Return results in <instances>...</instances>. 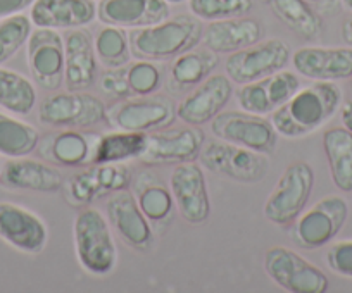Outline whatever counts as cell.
Masks as SVG:
<instances>
[{"label": "cell", "instance_id": "cell-34", "mask_svg": "<svg viewBox=\"0 0 352 293\" xmlns=\"http://www.w3.org/2000/svg\"><path fill=\"white\" fill-rule=\"evenodd\" d=\"M94 49L99 64L106 69H116L124 66L131 59L130 35L124 28L113 25H104L94 36Z\"/></svg>", "mask_w": 352, "mask_h": 293}, {"label": "cell", "instance_id": "cell-28", "mask_svg": "<svg viewBox=\"0 0 352 293\" xmlns=\"http://www.w3.org/2000/svg\"><path fill=\"white\" fill-rule=\"evenodd\" d=\"M131 183L137 204L145 218L151 221V224L164 228L173 219L176 209L171 188L166 187L164 181L152 171H142Z\"/></svg>", "mask_w": 352, "mask_h": 293}, {"label": "cell", "instance_id": "cell-33", "mask_svg": "<svg viewBox=\"0 0 352 293\" xmlns=\"http://www.w3.org/2000/svg\"><path fill=\"white\" fill-rule=\"evenodd\" d=\"M35 106V85L16 71L0 67V107L18 116H26Z\"/></svg>", "mask_w": 352, "mask_h": 293}, {"label": "cell", "instance_id": "cell-15", "mask_svg": "<svg viewBox=\"0 0 352 293\" xmlns=\"http://www.w3.org/2000/svg\"><path fill=\"white\" fill-rule=\"evenodd\" d=\"M173 198L178 214L190 224L206 223L211 215L208 180L204 169L195 161L176 164L169 178Z\"/></svg>", "mask_w": 352, "mask_h": 293}, {"label": "cell", "instance_id": "cell-8", "mask_svg": "<svg viewBox=\"0 0 352 293\" xmlns=\"http://www.w3.org/2000/svg\"><path fill=\"white\" fill-rule=\"evenodd\" d=\"M290 57V47L283 40H259L254 45L228 54L225 62L226 76L239 86L245 85L285 69Z\"/></svg>", "mask_w": 352, "mask_h": 293}, {"label": "cell", "instance_id": "cell-31", "mask_svg": "<svg viewBox=\"0 0 352 293\" xmlns=\"http://www.w3.org/2000/svg\"><path fill=\"white\" fill-rule=\"evenodd\" d=\"M263 4L292 32L304 38H316L321 33V19L307 0H263Z\"/></svg>", "mask_w": 352, "mask_h": 293}, {"label": "cell", "instance_id": "cell-42", "mask_svg": "<svg viewBox=\"0 0 352 293\" xmlns=\"http://www.w3.org/2000/svg\"><path fill=\"white\" fill-rule=\"evenodd\" d=\"M342 36H344L345 43H347L349 47H352V18L349 19L344 25V28H342Z\"/></svg>", "mask_w": 352, "mask_h": 293}, {"label": "cell", "instance_id": "cell-27", "mask_svg": "<svg viewBox=\"0 0 352 293\" xmlns=\"http://www.w3.org/2000/svg\"><path fill=\"white\" fill-rule=\"evenodd\" d=\"M218 66V54L194 47L173 59L166 78V89L171 93H185L204 82Z\"/></svg>", "mask_w": 352, "mask_h": 293}, {"label": "cell", "instance_id": "cell-2", "mask_svg": "<svg viewBox=\"0 0 352 293\" xmlns=\"http://www.w3.org/2000/svg\"><path fill=\"white\" fill-rule=\"evenodd\" d=\"M201 19L194 14H182L176 18H166L155 25L135 28L128 32L130 35L131 54L135 59L155 60L164 62L173 60L185 50L197 47L202 40Z\"/></svg>", "mask_w": 352, "mask_h": 293}, {"label": "cell", "instance_id": "cell-24", "mask_svg": "<svg viewBox=\"0 0 352 293\" xmlns=\"http://www.w3.org/2000/svg\"><path fill=\"white\" fill-rule=\"evenodd\" d=\"M97 18L124 30L144 28L169 18V4L166 0H100Z\"/></svg>", "mask_w": 352, "mask_h": 293}, {"label": "cell", "instance_id": "cell-39", "mask_svg": "<svg viewBox=\"0 0 352 293\" xmlns=\"http://www.w3.org/2000/svg\"><path fill=\"white\" fill-rule=\"evenodd\" d=\"M328 268L337 274L352 278V240L333 244L327 254Z\"/></svg>", "mask_w": 352, "mask_h": 293}, {"label": "cell", "instance_id": "cell-3", "mask_svg": "<svg viewBox=\"0 0 352 293\" xmlns=\"http://www.w3.org/2000/svg\"><path fill=\"white\" fill-rule=\"evenodd\" d=\"M76 259L81 268L92 276H107L116 269L120 254L113 237L109 219L94 207L78 212L73 223Z\"/></svg>", "mask_w": 352, "mask_h": 293}, {"label": "cell", "instance_id": "cell-44", "mask_svg": "<svg viewBox=\"0 0 352 293\" xmlns=\"http://www.w3.org/2000/svg\"><path fill=\"white\" fill-rule=\"evenodd\" d=\"M168 4H182V2H187V0H166Z\"/></svg>", "mask_w": 352, "mask_h": 293}, {"label": "cell", "instance_id": "cell-21", "mask_svg": "<svg viewBox=\"0 0 352 293\" xmlns=\"http://www.w3.org/2000/svg\"><path fill=\"white\" fill-rule=\"evenodd\" d=\"M290 59L297 75L313 82L352 78V47H300Z\"/></svg>", "mask_w": 352, "mask_h": 293}, {"label": "cell", "instance_id": "cell-38", "mask_svg": "<svg viewBox=\"0 0 352 293\" xmlns=\"http://www.w3.org/2000/svg\"><path fill=\"white\" fill-rule=\"evenodd\" d=\"M99 89L107 99L123 100L131 97L130 86H128L126 76H124L123 66L116 69H106L99 78Z\"/></svg>", "mask_w": 352, "mask_h": 293}, {"label": "cell", "instance_id": "cell-23", "mask_svg": "<svg viewBox=\"0 0 352 293\" xmlns=\"http://www.w3.org/2000/svg\"><path fill=\"white\" fill-rule=\"evenodd\" d=\"M64 178L54 164L47 161L12 157L0 171V185L9 190H28L52 194L63 188Z\"/></svg>", "mask_w": 352, "mask_h": 293}, {"label": "cell", "instance_id": "cell-17", "mask_svg": "<svg viewBox=\"0 0 352 293\" xmlns=\"http://www.w3.org/2000/svg\"><path fill=\"white\" fill-rule=\"evenodd\" d=\"M299 89L300 80L297 73L282 69L272 76L240 85L235 99L242 110L266 117L280 109Z\"/></svg>", "mask_w": 352, "mask_h": 293}, {"label": "cell", "instance_id": "cell-10", "mask_svg": "<svg viewBox=\"0 0 352 293\" xmlns=\"http://www.w3.org/2000/svg\"><path fill=\"white\" fill-rule=\"evenodd\" d=\"M347 202L337 195H328L313 207L300 212L294 221V242L306 250L324 247L337 237L347 221Z\"/></svg>", "mask_w": 352, "mask_h": 293}, {"label": "cell", "instance_id": "cell-6", "mask_svg": "<svg viewBox=\"0 0 352 293\" xmlns=\"http://www.w3.org/2000/svg\"><path fill=\"white\" fill-rule=\"evenodd\" d=\"M204 169L240 183H259L270 169L268 157L264 154L228 143L219 138L204 141L199 154Z\"/></svg>", "mask_w": 352, "mask_h": 293}, {"label": "cell", "instance_id": "cell-4", "mask_svg": "<svg viewBox=\"0 0 352 293\" xmlns=\"http://www.w3.org/2000/svg\"><path fill=\"white\" fill-rule=\"evenodd\" d=\"M106 121L114 130L152 133L175 123L176 104L169 97L157 93L128 97L107 107Z\"/></svg>", "mask_w": 352, "mask_h": 293}, {"label": "cell", "instance_id": "cell-9", "mask_svg": "<svg viewBox=\"0 0 352 293\" xmlns=\"http://www.w3.org/2000/svg\"><path fill=\"white\" fill-rule=\"evenodd\" d=\"M264 271L276 286L290 293H324L327 274L287 247H273L264 255Z\"/></svg>", "mask_w": 352, "mask_h": 293}, {"label": "cell", "instance_id": "cell-26", "mask_svg": "<svg viewBox=\"0 0 352 293\" xmlns=\"http://www.w3.org/2000/svg\"><path fill=\"white\" fill-rule=\"evenodd\" d=\"M263 38V26L247 16L209 21L202 30V45L214 54H233Z\"/></svg>", "mask_w": 352, "mask_h": 293}, {"label": "cell", "instance_id": "cell-25", "mask_svg": "<svg viewBox=\"0 0 352 293\" xmlns=\"http://www.w3.org/2000/svg\"><path fill=\"white\" fill-rule=\"evenodd\" d=\"M97 18L94 0H35L32 19L36 28L74 30L85 28Z\"/></svg>", "mask_w": 352, "mask_h": 293}, {"label": "cell", "instance_id": "cell-22", "mask_svg": "<svg viewBox=\"0 0 352 293\" xmlns=\"http://www.w3.org/2000/svg\"><path fill=\"white\" fill-rule=\"evenodd\" d=\"M64 45H66V69H64L66 90L81 92L90 89L97 78V66H99L92 33L87 28L67 30L64 35Z\"/></svg>", "mask_w": 352, "mask_h": 293}, {"label": "cell", "instance_id": "cell-13", "mask_svg": "<svg viewBox=\"0 0 352 293\" xmlns=\"http://www.w3.org/2000/svg\"><path fill=\"white\" fill-rule=\"evenodd\" d=\"M206 141L204 131L199 126L164 128L147 133L145 149L138 161L147 166H168L199 159L202 145Z\"/></svg>", "mask_w": 352, "mask_h": 293}, {"label": "cell", "instance_id": "cell-36", "mask_svg": "<svg viewBox=\"0 0 352 293\" xmlns=\"http://www.w3.org/2000/svg\"><path fill=\"white\" fill-rule=\"evenodd\" d=\"M32 25V19L25 14L0 19V64L8 62L25 43H28Z\"/></svg>", "mask_w": 352, "mask_h": 293}, {"label": "cell", "instance_id": "cell-43", "mask_svg": "<svg viewBox=\"0 0 352 293\" xmlns=\"http://www.w3.org/2000/svg\"><path fill=\"white\" fill-rule=\"evenodd\" d=\"M342 4H344L345 8L351 9V11H352V0H342Z\"/></svg>", "mask_w": 352, "mask_h": 293}, {"label": "cell", "instance_id": "cell-35", "mask_svg": "<svg viewBox=\"0 0 352 293\" xmlns=\"http://www.w3.org/2000/svg\"><path fill=\"white\" fill-rule=\"evenodd\" d=\"M131 97L152 95L164 83L166 69L161 62L147 59H137L123 66Z\"/></svg>", "mask_w": 352, "mask_h": 293}, {"label": "cell", "instance_id": "cell-5", "mask_svg": "<svg viewBox=\"0 0 352 293\" xmlns=\"http://www.w3.org/2000/svg\"><path fill=\"white\" fill-rule=\"evenodd\" d=\"M107 106L99 97L81 92L50 93L40 102L38 119L40 123L50 128H76L88 130L106 121Z\"/></svg>", "mask_w": 352, "mask_h": 293}, {"label": "cell", "instance_id": "cell-37", "mask_svg": "<svg viewBox=\"0 0 352 293\" xmlns=\"http://www.w3.org/2000/svg\"><path fill=\"white\" fill-rule=\"evenodd\" d=\"M252 0H188L192 14L208 23L247 16L252 11Z\"/></svg>", "mask_w": 352, "mask_h": 293}, {"label": "cell", "instance_id": "cell-1", "mask_svg": "<svg viewBox=\"0 0 352 293\" xmlns=\"http://www.w3.org/2000/svg\"><path fill=\"white\" fill-rule=\"evenodd\" d=\"M342 104V90L333 82H313L300 86L272 114L273 128L285 138H302L320 130L335 116Z\"/></svg>", "mask_w": 352, "mask_h": 293}, {"label": "cell", "instance_id": "cell-19", "mask_svg": "<svg viewBox=\"0 0 352 293\" xmlns=\"http://www.w3.org/2000/svg\"><path fill=\"white\" fill-rule=\"evenodd\" d=\"M0 238L19 252L38 255L49 242V226L30 209L0 202Z\"/></svg>", "mask_w": 352, "mask_h": 293}, {"label": "cell", "instance_id": "cell-18", "mask_svg": "<svg viewBox=\"0 0 352 293\" xmlns=\"http://www.w3.org/2000/svg\"><path fill=\"white\" fill-rule=\"evenodd\" d=\"M235 95L233 82L226 75H209L176 106V117L190 126L211 123L225 110Z\"/></svg>", "mask_w": 352, "mask_h": 293}, {"label": "cell", "instance_id": "cell-14", "mask_svg": "<svg viewBox=\"0 0 352 293\" xmlns=\"http://www.w3.org/2000/svg\"><path fill=\"white\" fill-rule=\"evenodd\" d=\"M28 67L40 89L56 92L64 85L66 45L59 30L36 28L28 38Z\"/></svg>", "mask_w": 352, "mask_h": 293}, {"label": "cell", "instance_id": "cell-30", "mask_svg": "<svg viewBox=\"0 0 352 293\" xmlns=\"http://www.w3.org/2000/svg\"><path fill=\"white\" fill-rule=\"evenodd\" d=\"M147 133L116 130L100 134L92 164H121L138 159L145 149Z\"/></svg>", "mask_w": 352, "mask_h": 293}, {"label": "cell", "instance_id": "cell-45", "mask_svg": "<svg viewBox=\"0 0 352 293\" xmlns=\"http://www.w3.org/2000/svg\"><path fill=\"white\" fill-rule=\"evenodd\" d=\"M307 2H320V0H307Z\"/></svg>", "mask_w": 352, "mask_h": 293}, {"label": "cell", "instance_id": "cell-16", "mask_svg": "<svg viewBox=\"0 0 352 293\" xmlns=\"http://www.w3.org/2000/svg\"><path fill=\"white\" fill-rule=\"evenodd\" d=\"M99 133L76 128H56L40 137L36 150L47 163L60 167H81L92 164Z\"/></svg>", "mask_w": 352, "mask_h": 293}, {"label": "cell", "instance_id": "cell-11", "mask_svg": "<svg viewBox=\"0 0 352 293\" xmlns=\"http://www.w3.org/2000/svg\"><path fill=\"white\" fill-rule=\"evenodd\" d=\"M133 181L126 163L92 164L71 174L63 183L64 197L73 207H85L90 202L109 197L111 194L126 190Z\"/></svg>", "mask_w": 352, "mask_h": 293}, {"label": "cell", "instance_id": "cell-29", "mask_svg": "<svg viewBox=\"0 0 352 293\" xmlns=\"http://www.w3.org/2000/svg\"><path fill=\"white\" fill-rule=\"evenodd\" d=\"M323 150L331 181L340 191H352V133L347 128H330L323 133Z\"/></svg>", "mask_w": 352, "mask_h": 293}, {"label": "cell", "instance_id": "cell-40", "mask_svg": "<svg viewBox=\"0 0 352 293\" xmlns=\"http://www.w3.org/2000/svg\"><path fill=\"white\" fill-rule=\"evenodd\" d=\"M33 4H35V0H0V19L21 14L25 9H30Z\"/></svg>", "mask_w": 352, "mask_h": 293}, {"label": "cell", "instance_id": "cell-32", "mask_svg": "<svg viewBox=\"0 0 352 293\" xmlns=\"http://www.w3.org/2000/svg\"><path fill=\"white\" fill-rule=\"evenodd\" d=\"M40 133L35 126L0 113V156L26 157L36 150Z\"/></svg>", "mask_w": 352, "mask_h": 293}, {"label": "cell", "instance_id": "cell-7", "mask_svg": "<svg viewBox=\"0 0 352 293\" xmlns=\"http://www.w3.org/2000/svg\"><path fill=\"white\" fill-rule=\"evenodd\" d=\"M314 187V171L307 163H294L264 202V218L276 226H289L306 209Z\"/></svg>", "mask_w": 352, "mask_h": 293}, {"label": "cell", "instance_id": "cell-20", "mask_svg": "<svg viewBox=\"0 0 352 293\" xmlns=\"http://www.w3.org/2000/svg\"><path fill=\"white\" fill-rule=\"evenodd\" d=\"M107 219L118 237L133 250L145 252L154 242L152 224L142 209L138 207L137 198L130 190L114 191L107 197Z\"/></svg>", "mask_w": 352, "mask_h": 293}, {"label": "cell", "instance_id": "cell-41", "mask_svg": "<svg viewBox=\"0 0 352 293\" xmlns=\"http://www.w3.org/2000/svg\"><path fill=\"white\" fill-rule=\"evenodd\" d=\"M340 117H342V123H344V128H347V130L352 133V100H347V102L342 106Z\"/></svg>", "mask_w": 352, "mask_h": 293}, {"label": "cell", "instance_id": "cell-12", "mask_svg": "<svg viewBox=\"0 0 352 293\" xmlns=\"http://www.w3.org/2000/svg\"><path fill=\"white\" fill-rule=\"evenodd\" d=\"M211 131L219 140L240 145L264 156L273 154L278 137L272 121L245 110L219 113L211 121Z\"/></svg>", "mask_w": 352, "mask_h": 293}]
</instances>
